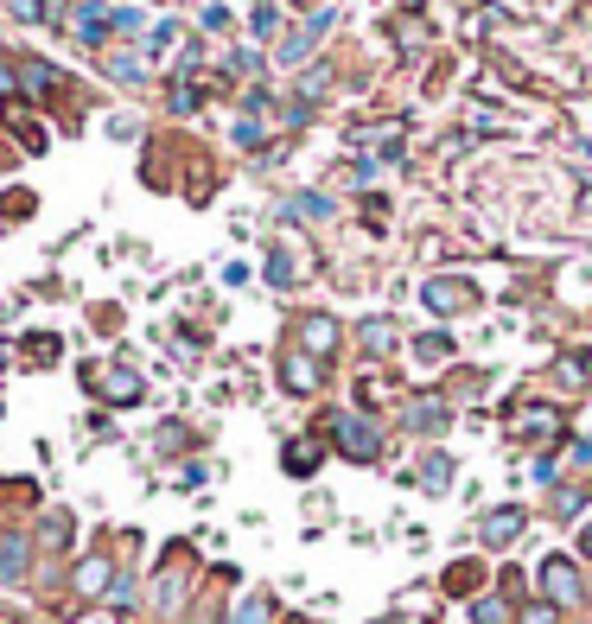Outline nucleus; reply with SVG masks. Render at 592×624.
<instances>
[{"instance_id":"18","label":"nucleus","mask_w":592,"mask_h":624,"mask_svg":"<svg viewBox=\"0 0 592 624\" xmlns=\"http://www.w3.org/2000/svg\"><path fill=\"white\" fill-rule=\"evenodd\" d=\"M363 351H376V357L395 351V325L389 319H370V325H363Z\"/></svg>"},{"instance_id":"29","label":"nucleus","mask_w":592,"mask_h":624,"mask_svg":"<svg viewBox=\"0 0 592 624\" xmlns=\"http://www.w3.org/2000/svg\"><path fill=\"white\" fill-rule=\"evenodd\" d=\"M554 618H561V605H548V599H542V605H529V612H522V624H554Z\"/></svg>"},{"instance_id":"16","label":"nucleus","mask_w":592,"mask_h":624,"mask_svg":"<svg viewBox=\"0 0 592 624\" xmlns=\"http://www.w3.org/2000/svg\"><path fill=\"white\" fill-rule=\"evenodd\" d=\"M20 83H26L32 96H45V90H58V71H51L45 58H26V64H20Z\"/></svg>"},{"instance_id":"28","label":"nucleus","mask_w":592,"mask_h":624,"mask_svg":"<svg viewBox=\"0 0 592 624\" xmlns=\"http://www.w3.org/2000/svg\"><path fill=\"white\" fill-rule=\"evenodd\" d=\"M236 141H242V147H261V121H255V115L236 121Z\"/></svg>"},{"instance_id":"2","label":"nucleus","mask_w":592,"mask_h":624,"mask_svg":"<svg viewBox=\"0 0 592 624\" xmlns=\"http://www.w3.org/2000/svg\"><path fill=\"white\" fill-rule=\"evenodd\" d=\"M535 586H542L548 605H580L586 599V580H580V567H573L567 554H548V561L535 567Z\"/></svg>"},{"instance_id":"17","label":"nucleus","mask_w":592,"mask_h":624,"mask_svg":"<svg viewBox=\"0 0 592 624\" xmlns=\"http://www.w3.org/2000/svg\"><path fill=\"white\" fill-rule=\"evenodd\" d=\"M561 376H567L573 389H586V383H592V351H567V357H561Z\"/></svg>"},{"instance_id":"36","label":"nucleus","mask_w":592,"mask_h":624,"mask_svg":"<svg viewBox=\"0 0 592 624\" xmlns=\"http://www.w3.org/2000/svg\"><path fill=\"white\" fill-rule=\"evenodd\" d=\"M382 624H402V618H382Z\"/></svg>"},{"instance_id":"15","label":"nucleus","mask_w":592,"mask_h":624,"mask_svg":"<svg viewBox=\"0 0 592 624\" xmlns=\"http://www.w3.org/2000/svg\"><path fill=\"white\" fill-rule=\"evenodd\" d=\"M421 491H452V459L446 453H427L421 459Z\"/></svg>"},{"instance_id":"19","label":"nucleus","mask_w":592,"mask_h":624,"mask_svg":"<svg viewBox=\"0 0 592 624\" xmlns=\"http://www.w3.org/2000/svg\"><path fill=\"white\" fill-rule=\"evenodd\" d=\"M414 351H421V363H446V357H452V338H446V332H427Z\"/></svg>"},{"instance_id":"25","label":"nucleus","mask_w":592,"mask_h":624,"mask_svg":"<svg viewBox=\"0 0 592 624\" xmlns=\"http://www.w3.org/2000/svg\"><path fill=\"white\" fill-rule=\"evenodd\" d=\"M109 26H121V32H128V39H134V32L147 26V13H141V7H115V20H109Z\"/></svg>"},{"instance_id":"11","label":"nucleus","mask_w":592,"mask_h":624,"mask_svg":"<svg viewBox=\"0 0 592 624\" xmlns=\"http://www.w3.org/2000/svg\"><path fill=\"white\" fill-rule=\"evenodd\" d=\"M472 300H478V293L465 287V281H427V306L433 312H465Z\"/></svg>"},{"instance_id":"14","label":"nucleus","mask_w":592,"mask_h":624,"mask_svg":"<svg viewBox=\"0 0 592 624\" xmlns=\"http://www.w3.org/2000/svg\"><path fill=\"white\" fill-rule=\"evenodd\" d=\"M109 580H115V574H109V561H102V554H90V561L77 567V593H90V599L109 593Z\"/></svg>"},{"instance_id":"31","label":"nucleus","mask_w":592,"mask_h":624,"mask_svg":"<svg viewBox=\"0 0 592 624\" xmlns=\"http://www.w3.org/2000/svg\"><path fill=\"white\" fill-rule=\"evenodd\" d=\"M255 71V51H230V77H249Z\"/></svg>"},{"instance_id":"22","label":"nucleus","mask_w":592,"mask_h":624,"mask_svg":"<svg viewBox=\"0 0 592 624\" xmlns=\"http://www.w3.org/2000/svg\"><path fill=\"white\" fill-rule=\"evenodd\" d=\"M268 281H274V287H287V281H293V255H287V249H274V255H268Z\"/></svg>"},{"instance_id":"1","label":"nucleus","mask_w":592,"mask_h":624,"mask_svg":"<svg viewBox=\"0 0 592 624\" xmlns=\"http://www.w3.org/2000/svg\"><path fill=\"white\" fill-rule=\"evenodd\" d=\"M332 440H338V453L357 459V465H376L382 459V427L370 421V414H357V408H344L332 421Z\"/></svg>"},{"instance_id":"20","label":"nucleus","mask_w":592,"mask_h":624,"mask_svg":"<svg viewBox=\"0 0 592 624\" xmlns=\"http://www.w3.org/2000/svg\"><path fill=\"white\" fill-rule=\"evenodd\" d=\"M268 612H274V605H268V599H261V593H255V599H242V612H236L230 624H274Z\"/></svg>"},{"instance_id":"27","label":"nucleus","mask_w":592,"mask_h":624,"mask_svg":"<svg viewBox=\"0 0 592 624\" xmlns=\"http://www.w3.org/2000/svg\"><path fill=\"white\" fill-rule=\"evenodd\" d=\"M26 357H32V363H58V338H32Z\"/></svg>"},{"instance_id":"4","label":"nucleus","mask_w":592,"mask_h":624,"mask_svg":"<svg viewBox=\"0 0 592 624\" xmlns=\"http://www.w3.org/2000/svg\"><path fill=\"white\" fill-rule=\"evenodd\" d=\"M300 351L306 357H332L338 351V325L325 319V312H306V319H300Z\"/></svg>"},{"instance_id":"26","label":"nucleus","mask_w":592,"mask_h":624,"mask_svg":"<svg viewBox=\"0 0 592 624\" xmlns=\"http://www.w3.org/2000/svg\"><path fill=\"white\" fill-rule=\"evenodd\" d=\"M166 102H172V115H191V109H198V90H191V83H179Z\"/></svg>"},{"instance_id":"8","label":"nucleus","mask_w":592,"mask_h":624,"mask_svg":"<svg viewBox=\"0 0 592 624\" xmlns=\"http://www.w3.org/2000/svg\"><path fill=\"white\" fill-rule=\"evenodd\" d=\"M102 20H115V7H102V0H90V7H77V13H71V32H77L83 45H102V32H109Z\"/></svg>"},{"instance_id":"3","label":"nucleus","mask_w":592,"mask_h":624,"mask_svg":"<svg viewBox=\"0 0 592 624\" xmlns=\"http://www.w3.org/2000/svg\"><path fill=\"white\" fill-rule=\"evenodd\" d=\"M26 561H32V535L26 529H7V535H0V580L20 586L26 580Z\"/></svg>"},{"instance_id":"5","label":"nucleus","mask_w":592,"mask_h":624,"mask_svg":"<svg viewBox=\"0 0 592 624\" xmlns=\"http://www.w3.org/2000/svg\"><path fill=\"white\" fill-rule=\"evenodd\" d=\"M281 383H287L293 395H312V389H319V357H306L300 344H293V351L281 357Z\"/></svg>"},{"instance_id":"33","label":"nucleus","mask_w":592,"mask_h":624,"mask_svg":"<svg viewBox=\"0 0 592 624\" xmlns=\"http://www.w3.org/2000/svg\"><path fill=\"white\" fill-rule=\"evenodd\" d=\"M13 77H20V71H7V64H0V96H7V90H13Z\"/></svg>"},{"instance_id":"10","label":"nucleus","mask_w":592,"mask_h":624,"mask_svg":"<svg viewBox=\"0 0 592 624\" xmlns=\"http://www.w3.org/2000/svg\"><path fill=\"white\" fill-rule=\"evenodd\" d=\"M516 433H522V440H561V414H554V408H522L516 414Z\"/></svg>"},{"instance_id":"32","label":"nucleus","mask_w":592,"mask_h":624,"mask_svg":"<svg viewBox=\"0 0 592 624\" xmlns=\"http://www.w3.org/2000/svg\"><path fill=\"white\" fill-rule=\"evenodd\" d=\"M567 459L573 465H592V440H567Z\"/></svg>"},{"instance_id":"23","label":"nucleus","mask_w":592,"mask_h":624,"mask_svg":"<svg viewBox=\"0 0 592 624\" xmlns=\"http://www.w3.org/2000/svg\"><path fill=\"white\" fill-rule=\"evenodd\" d=\"M472 580H478V567H472V561H459V567L446 574V593H472Z\"/></svg>"},{"instance_id":"24","label":"nucleus","mask_w":592,"mask_h":624,"mask_svg":"<svg viewBox=\"0 0 592 624\" xmlns=\"http://www.w3.org/2000/svg\"><path fill=\"white\" fill-rule=\"evenodd\" d=\"M293 211H306V217H332V198H319V192H300V198H293Z\"/></svg>"},{"instance_id":"30","label":"nucleus","mask_w":592,"mask_h":624,"mask_svg":"<svg viewBox=\"0 0 592 624\" xmlns=\"http://www.w3.org/2000/svg\"><path fill=\"white\" fill-rule=\"evenodd\" d=\"M109 71H115L121 83H134V77H141V58H109Z\"/></svg>"},{"instance_id":"6","label":"nucleus","mask_w":592,"mask_h":624,"mask_svg":"<svg viewBox=\"0 0 592 624\" xmlns=\"http://www.w3.org/2000/svg\"><path fill=\"white\" fill-rule=\"evenodd\" d=\"M522 529H529V516H522L516 504H503V510H491V516H484V548H510L516 542V535Z\"/></svg>"},{"instance_id":"13","label":"nucleus","mask_w":592,"mask_h":624,"mask_svg":"<svg viewBox=\"0 0 592 624\" xmlns=\"http://www.w3.org/2000/svg\"><path fill=\"white\" fill-rule=\"evenodd\" d=\"M408 427H414V433H440V427H446V402H433V395H421V402L408 408Z\"/></svg>"},{"instance_id":"21","label":"nucleus","mask_w":592,"mask_h":624,"mask_svg":"<svg viewBox=\"0 0 592 624\" xmlns=\"http://www.w3.org/2000/svg\"><path fill=\"white\" fill-rule=\"evenodd\" d=\"M472 618H478V624H510V605H503V599H478Z\"/></svg>"},{"instance_id":"34","label":"nucleus","mask_w":592,"mask_h":624,"mask_svg":"<svg viewBox=\"0 0 592 624\" xmlns=\"http://www.w3.org/2000/svg\"><path fill=\"white\" fill-rule=\"evenodd\" d=\"M580 554H586V561H592V523L580 529Z\"/></svg>"},{"instance_id":"9","label":"nucleus","mask_w":592,"mask_h":624,"mask_svg":"<svg viewBox=\"0 0 592 624\" xmlns=\"http://www.w3.org/2000/svg\"><path fill=\"white\" fill-rule=\"evenodd\" d=\"M96 395H102V402H141V376H134V370H102L96 376Z\"/></svg>"},{"instance_id":"12","label":"nucleus","mask_w":592,"mask_h":624,"mask_svg":"<svg viewBox=\"0 0 592 624\" xmlns=\"http://www.w3.org/2000/svg\"><path fill=\"white\" fill-rule=\"evenodd\" d=\"M319 459H325L319 440H287V453H281V465H287L293 478H312V472H319Z\"/></svg>"},{"instance_id":"7","label":"nucleus","mask_w":592,"mask_h":624,"mask_svg":"<svg viewBox=\"0 0 592 624\" xmlns=\"http://www.w3.org/2000/svg\"><path fill=\"white\" fill-rule=\"evenodd\" d=\"M325 32H332V13H312V20H306L300 32H293V39H287V45H281V64H300V58H306V51H312V45H319V39H325Z\"/></svg>"},{"instance_id":"35","label":"nucleus","mask_w":592,"mask_h":624,"mask_svg":"<svg viewBox=\"0 0 592 624\" xmlns=\"http://www.w3.org/2000/svg\"><path fill=\"white\" fill-rule=\"evenodd\" d=\"M7 357H13V351H7V344H0V370H7Z\"/></svg>"}]
</instances>
